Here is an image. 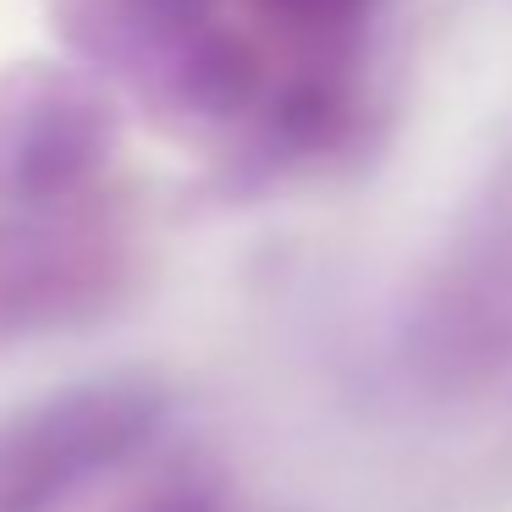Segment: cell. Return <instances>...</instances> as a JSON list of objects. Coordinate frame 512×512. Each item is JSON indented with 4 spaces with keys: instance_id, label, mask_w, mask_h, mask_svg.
Listing matches in <instances>:
<instances>
[{
    "instance_id": "cell-2",
    "label": "cell",
    "mask_w": 512,
    "mask_h": 512,
    "mask_svg": "<svg viewBox=\"0 0 512 512\" xmlns=\"http://www.w3.org/2000/svg\"><path fill=\"white\" fill-rule=\"evenodd\" d=\"M122 133L111 83L78 61L23 56L0 67V204L45 210L89 188Z\"/></svg>"
},
{
    "instance_id": "cell-5",
    "label": "cell",
    "mask_w": 512,
    "mask_h": 512,
    "mask_svg": "<svg viewBox=\"0 0 512 512\" xmlns=\"http://www.w3.org/2000/svg\"><path fill=\"white\" fill-rule=\"evenodd\" d=\"M138 512H221L204 490H166V496H155L149 507H138Z\"/></svg>"
},
{
    "instance_id": "cell-3",
    "label": "cell",
    "mask_w": 512,
    "mask_h": 512,
    "mask_svg": "<svg viewBox=\"0 0 512 512\" xmlns=\"http://www.w3.org/2000/svg\"><path fill=\"white\" fill-rule=\"evenodd\" d=\"M122 287L111 232L61 221L0 226V342L45 336L94 314Z\"/></svg>"
},
{
    "instance_id": "cell-1",
    "label": "cell",
    "mask_w": 512,
    "mask_h": 512,
    "mask_svg": "<svg viewBox=\"0 0 512 512\" xmlns=\"http://www.w3.org/2000/svg\"><path fill=\"white\" fill-rule=\"evenodd\" d=\"M50 23L83 72L182 122H232L265 89L259 56L215 0H50Z\"/></svg>"
},
{
    "instance_id": "cell-4",
    "label": "cell",
    "mask_w": 512,
    "mask_h": 512,
    "mask_svg": "<svg viewBox=\"0 0 512 512\" xmlns=\"http://www.w3.org/2000/svg\"><path fill=\"white\" fill-rule=\"evenodd\" d=\"M259 12L281 28L287 39L309 50H342L358 34L375 0H254Z\"/></svg>"
}]
</instances>
